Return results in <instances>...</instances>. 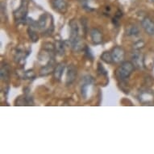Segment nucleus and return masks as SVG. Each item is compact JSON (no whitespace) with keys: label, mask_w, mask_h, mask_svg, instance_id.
<instances>
[{"label":"nucleus","mask_w":154,"mask_h":154,"mask_svg":"<svg viewBox=\"0 0 154 154\" xmlns=\"http://www.w3.org/2000/svg\"><path fill=\"white\" fill-rule=\"evenodd\" d=\"M114 63H120L124 61L125 51L120 46H116L111 52Z\"/></svg>","instance_id":"7ed1b4c3"},{"label":"nucleus","mask_w":154,"mask_h":154,"mask_svg":"<svg viewBox=\"0 0 154 154\" xmlns=\"http://www.w3.org/2000/svg\"><path fill=\"white\" fill-rule=\"evenodd\" d=\"M1 79L3 81H8L10 79V67L8 65L5 64L1 67Z\"/></svg>","instance_id":"ddd939ff"},{"label":"nucleus","mask_w":154,"mask_h":154,"mask_svg":"<svg viewBox=\"0 0 154 154\" xmlns=\"http://www.w3.org/2000/svg\"><path fill=\"white\" fill-rule=\"evenodd\" d=\"M55 52L57 54L62 56L65 54V43L63 41H57L55 43Z\"/></svg>","instance_id":"2eb2a0df"},{"label":"nucleus","mask_w":154,"mask_h":154,"mask_svg":"<svg viewBox=\"0 0 154 154\" xmlns=\"http://www.w3.org/2000/svg\"><path fill=\"white\" fill-rule=\"evenodd\" d=\"M69 28H70V38H69V43H72L77 39H79V27L76 20H73L69 23Z\"/></svg>","instance_id":"1a4fd4ad"},{"label":"nucleus","mask_w":154,"mask_h":154,"mask_svg":"<svg viewBox=\"0 0 154 154\" xmlns=\"http://www.w3.org/2000/svg\"><path fill=\"white\" fill-rule=\"evenodd\" d=\"M98 73H99V74H100V75H106V74H107L106 69H104L103 65H101L100 63L98 64Z\"/></svg>","instance_id":"aec40b11"},{"label":"nucleus","mask_w":154,"mask_h":154,"mask_svg":"<svg viewBox=\"0 0 154 154\" xmlns=\"http://www.w3.org/2000/svg\"><path fill=\"white\" fill-rule=\"evenodd\" d=\"M151 1H152V2H154V0H151Z\"/></svg>","instance_id":"5701e85b"},{"label":"nucleus","mask_w":154,"mask_h":154,"mask_svg":"<svg viewBox=\"0 0 154 154\" xmlns=\"http://www.w3.org/2000/svg\"><path fill=\"white\" fill-rule=\"evenodd\" d=\"M131 59H132V63L136 67L142 68V66H144V59L141 54L139 53V50H135V53H132Z\"/></svg>","instance_id":"f8f14e48"},{"label":"nucleus","mask_w":154,"mask_h":154,"mask_svg":"<svg viewBox=\"0 0 154 154\" xmlns=\"http://www.w3.org/2000/svg\"><path fill=\"white\" fill-rule=\"evenodd\" d=\"M134 69H135V66L131 61H124L121 63V66L118 67L116 72L117 79L120 81H125L132 73Z\"/></svg>","instance_id":"f257e3e1"},{"label":"nucleus","mask_w":154,"mask_h":154,"mask_svg":"<svg viewBox=\"0 0 154 154\" xmlns=\"http://www.w3.org/2000/svg\"><path fill=\"white\" fill-rule=\"evenodd\" d=\"M35 77V73L33 72V70H28L26 71L24 74H23V78L25 79H34Z\"/></svg>","instance_id":"6ab92c4d"},{"label":"nucleus","mask_w":154,"mask_h":154,"mask_svg":"<svg viewBox=\"0 0 154 154\" xmlns=\"http://www.w3.org/2000/svg\"><path fill=\"white\" fill-rule=\"evenodd\" d=\"M27 11H28V4L27 3H22L20 7L17 9V11H15L14 13L15 15V20L21 22V21L26 20V15H27Z\"/></svg>","instance_id":"39448f33"},{"label":"nucleus","mask_w":154,"mask_h":154,"mask_svg":"<svg viewBox=\"0 0 154 154\" xmlns=\"http://www.w3.org/2000/svg\"><path fill=\"white\" fill-rule=\"evenodd\" d=\"M56 64L54 59L51 58L48 60V63L46 64L45 66H44L42 68L40 69V72H39V75L41 77H45V76H47L50 73H53V70H54V68H55Z\"/></svg>","instance_id":"0eeeda50"},{"label":"nucleus","mask_w":154,"mask_h":154,"mask_svg":"<svg viewBox=\"0 0 154 154\" xmlns=\"http://www.w3.org/2000/svg\"><path fill=\"white\" fill-rule=\"evenodd\" d=\"M78 72L77 68L73 65H70L67 68V73H66V85H71L75 80Z\"/></svg>","instance_id":"9d476101"},{"label":"nucleus","mask_w":154,"mask_h":154,"mask_svg":"<svg viewBox=\"0 0 154 154\" xmlns=\"http://www.w3.org/2000/svg\"><path fill=\"white\" fill-rule=\"evenodd\" d=\"M140 30L138 27L135 24H131L127 28V35L128 36H134L136 37L137 35H139Z\"/></svg>","instance_id":"4468645a"},{"label":"nucleus","mask_w":154,"mask_h":154,"mask_svg":"<svg viewBox=\"0 0 154 154\" xmlns=\"http://www.w3.org/2000/svg\"><path fill=\"white\" fill-rule=\"evenodd\" d=\"M82 2H86V1H88V0H81Z\"/></svg>","instance_id":"4be33fe9"},{"label":"nucleus","mask_w":154,"mask_h":154,"mask_svg":"<svg viewBox=\"0 0 154 154\" xmlns=\"http://www.w3.org/2000/svg\"><path fill=\"white\" fill-rule=\"evenodd\" d=\"M28 35H29V37H30V39L32 40V42H36V41H38V35L37 34H36V32H35V28L30 27V28H28Z\"/></svg>","instance_id":"f3484780"},{"label":"nucleus","mask_w":154,"mask_h":154,"mask_svg":"<svg viewBox=\"0 0 154 154\" xmlns=\"http://www.w3.org/2000/svg\"><path fill=\"white\" fill-rule=\"evenodd\" d=\"M142 28L149 35L154 36V21L150 18L145 17L141 21Z\"/></svg>","instance_id":"423d86ee"},{"label":"nucleus","mask_w":154,"mask_h":154,"mask_svg":"<svg viewBox=\"0 0 154 154\" xmlns=\"http://www.w3.org/2000/svg\"><path fill=\"white\" fill-rule=\"evenodd\" d=\"M85 53H86V54L87 55V57H89V59H93V55H92V53H91V49L88 48V47H85Z\"/></svg>","instance_id":"412c9836"},{"label":"nucleus","mask_w":154,"mask_h":154,"mask_svg":"<svg viewBox=\"0 0 154 154\" xmlns=\"http://www.w3.org/2000/svg\"><path fill=\"white\" fill-rule=\"evenodd\" d=\"M82 83L81 84V94L83 99L88 98V91L93 86L94 80L90 75H86L82 79Z\"/></svg>","instance_id":"f03ea898"},{"label":"nucleus","mask_w":154,"mask_h":154,"mask_svg":"<svg viewBox=\"0 0 154 154\" xmlns=\"http://www.w3.org/2000/svg\"><path fill=\"white\" fill-rule=\"evenodd\" d=\"M52 5L57 12L61 14H65L68 10L69 4L67 0H53Z\"/></svg>","instance_id":"20e7f679"},{"label":"nucleus","mask_w":154,"mask_h":154,"mask_svg":"<svg viewBox=\"0 0 154 154\" xmlns=\"http://www.w3.org/2000/svg\"><path fill=\"white\" fill-rule=\"evenodd\" d=\"M90 35H91V41L94 45H100L103 43V33L99 28H92L90 32Z\"/></svg>","instance_id":"6e6552de"},{"label":"nucleus","mask_w":154,"mask_h":154,"mask_svg":"<svg viewBox=\"0 0 154 154\" xmlns=\"http://www.w3.org/2000/svg\"><path fill=\"white\" fill-rule=\"evenodd\" d=\"M101 60L106 64L114 63L113 59H112V56H111V52H107V51L104 52V53L102 54Z\"/></svg>","instance_id":"dca6fc26"},{"label":"nucleus","mask_w":154,"mask_h":154,"mask_svg":"<svg viewBox=\"0 0 154 154\" xmlns=\"http://www.w3.org/2000/svg\"><path fill=\"white\" fill-rule=\"evenodd\" d=\"M66 69V63L65 62H61V63L56 65L54 70H53V78L55 79L57 81H60L62 78L64 71Z\"/></svg>","instance_id":"9b49d317"},{"label":"nucleus","mask_w":154,"mask_h":154,"mask_svg":"<svg viewBox=\"0 0 154 154\" xmlns=\"http://www.w3.org/2000/svg\"><path fill=\"white\" fill-rule=\"evenodd\" d=\"M144 42L142 40H140V41H137L136 43L133 45V48L135 50H140L142 48H144Z\"/></svg>","instance_id":"a211bd4d"}]
</instances>
